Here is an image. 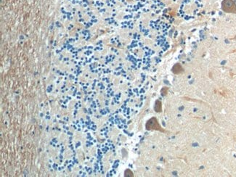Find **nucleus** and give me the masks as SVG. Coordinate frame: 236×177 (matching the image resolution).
Returning <instances> with one entry per match:
<instances>
[{
  "instance_id": "nucleus-5",
  "label": "nucleus",
  "mask_w": 236,
  "mask_h": 177,
  "mask_svg": "<svg viewBox=\"0 0 236 177\" xmlns=\"http://www.w3.org/2000/svg\"><path fill=\"white\" fill-rule=\"evenodd\" d=\"M124 176L126 177H133L134 174H133V173L131 172V170H129V169H127V170L125 171Z\"/></svg>"
},
{
  "instance_id": "nucleus-1",
  "label": "nucleus",
  "mask_w": 236,
  "mask_h": 177,
  "mask_svg": "<svg viewBox=\"0 0 236 177\" xmlns=\"http://www.w3.org/2000/svg\"><path fill=\"white\" fill-rule=\"evenodd\" d=\"M222 8L226 13L236 14V5L233 0H224L222 3Z\"/></svg>"
},
{
  "instance_id": "nucleus-2",
  "label": "nucleus",
  "mask_w": 236,
  "mask_h": 177,
  "mask_svg": "<svg viewBox=\"0 0 236 177\" xmlns=\"http://www.w3.org/2000/svg\"><path fill=\"white\" fill-rule=\"evenodd\" d=\"M146 129L147 130H157L161 131H164L161 129V126L158 122V120L156 118H152V119H150L147 122Z\"/></svg>"
},
{
  "instance_id": "nucleus-4",
  "label": "nucleus",
  "mask_w": 236,
  "mask_h": 177,
  "mask_svg": "<svg viewBox=\"0 0 236 177\" xmlns=\"http://www.w3.org/2000/svg\"><path fill=\"white\" fill-rule=\"evenodd\" d=\"M154 109L156 112H158V113H160L162 110V104H161V102L159 101V100H157L156 102V104H155V107Z\"/></svg>"
},
{
  "instance_id": "nucleus-3",
  "label": "nucleus",
  "mask_w": 236,
  "mask_h": 177,
  "mask_svg": "<svg viewBox=\"0 0 236 177\" xmlns=\"http://www.w3.org/2000/svg\"><path fill=\"white\" fill-rule=\"evenodd\" d=\"M183 71H184L183 68H182V67L181 66V65H180V64L174 65V67H173V68H172V72L175 74L182 73Z\"/></svg>"
},
{
  "instance_id": "nucleus-6",
  "label": "nucleus",
  "mask_w": 236,
  "mask_h": 177,
  "mask_svg": "<svg viewBox=\"0 0 236 177\" xmlns=\"http://www.w3.org/2000/svg\"><path fill=\"white\" fill-rule=\"evenodd\" d=\"M167 92H168V88L164 87V88H163L162 89H161V94H162L163 96L166 95Z\"/></svg>"
}]
</instances>
